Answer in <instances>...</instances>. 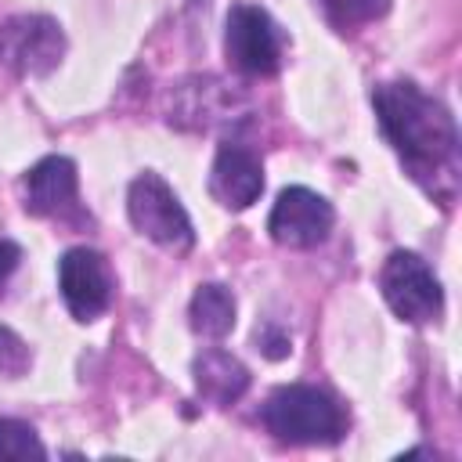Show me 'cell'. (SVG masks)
I'll list each match as a JSON object with an SVG mask.
<instances>
[{
	"label": "cell",
	"instance_id": "cell-17",
	"mask_svg": "<svg viewBox=\"0 0 462 462\" xmlns=\"http://www.w3.org/2000/svg\"><path fill=\"white\" fill-rule=\"evenodd\" d=\"M18 263H22V249L11 238H0V296H4V289L11 282V274L18 271Z\"/></svg>",
	"mask_w": 462,
	"mask_h": 462
},
{
	"label": "cell",
	"instance_id": "cell-6",
	"mask_svg": "<svg viewBox=\"0 0 462 462\" xmlns=\"http://www.w3.org/2000/svg\"><path fill=\"white\" fill-rule=\"evenodd\" d=\"M65 54L61 25L47 14H18L0 25V61L18 76H47Z\"/></svg>",
	"mask_w": 462,
	"mask_h": 462
},
{
	"label": "cell",
	"instance_id": "cell-12",
	"mask_svg": "<svg viewBox=\"0 0 462 462\" xmlns=\"http://www.w3.org/2000/svg\"><path fill=\"white\" fill-rule=\"evenodd\" d=\"M188 318H191V328L206 339H224L231 328H235V296L231 289L209 282V285H199L195 296H191V307H188Z\"/></svg>",
	"mask_w": 462,
	"mask_h": 462
},
{
	"label": "cell",
	"instance_id": "cell-5",
	"mask_svg": "<svg viewBox=\"0 0 462 462\" xmlns=\"http://www.w3.org/2000/svg\"><path fill=\"white\" fill-rule=\"evenodd\" d=\"M227 61L245 76H274L282 65V29L256 4H235L224 29Z\"/></svg>",
	"mask_w": 462,
	"mask_h": 462
},
{
	"label": "cell",
	"instance_id": "cell-16",
	"mask_svg": "<svg viewBox=\"0 0 462 462\" xmlns=\"http://www.w3.org/2000/svg\"><path fill=\"white\" fill-rule=\"evenodd\" d=\"M256 343H260V350H263L267 357H285V354H289V336H285L282 328H274V325L256 328Z\"/></svg>",
	"mask_w": 462,
	"mask_h": 462
},
{
	"label": "cell",
	"instance_id": "cell-2",
	"mask_svg": "<svg viewBox=\"0 0 462 462\" xmlns=\"http://www.w3.org/2000/svg\"><path fill=\"white\" fill-rule=\"evenodd\" d=\"M263 426L282 444H336L346 433V415L325 390L289 383L267 397Z\"/></svg>",
	"mask_w": 462,
	"mask_h": 462
},
{
	"label": "cell",
	"instance_id": "cell-3",
	"mask_svg": "<svg viewBox=\"0 0 462 462\" xmlns=\"http://www.w3.org/2000/svg\"><path fill=\"white\" fill-rule=\"evenodd\" d=\"M126 213H130V224L144 238H152L155 245H162V249L184 253L195 242V231H191V220H188L180 199L173 195V188L159 173H141L130 184Z\"/></svg>",
	"mask_w": 462,
	"mask_h": 462
},
{
	"label": "cell",
	"instance_id": "cell-14",
	"mask_svg": "<svg viewBox=\"0 0 462 462\" xmlns=\"http://www.w3.org/2000/svg\"><path fill=\"white\" fill-rule=\"evenodd\" d=\"M328 18L336 25H361V22H372L379 14H386L390 0H321Z\"/></svg>",
	"mask_w": 462,
	"mask_h": 462
},
{
	"label": "cell",
	"instance_id": "cell-13",
	"mask_svg": "<svg viewBox=\"0 0 462 462\" xmlns=\"http://www.w3.org/2000/svg\"><path fill=\"white\" fill-rule=\"evenodd\" d=\"M47 448L40 444L36 430L18 419H0V458L4 462H25V458H43Z\"/></svg>",
	"mask_w": 462,
	"mask_h": 462
},
{
	"label": "cell",
	"instance_id": "cell-4",
	"mask_svg": "<svg viewBox=\"0 0 462 462\" xmlns=\"http://www.w3.org/2000/svg\"><path fill=\"white\" fill-rule=\"evenodd\" d=\"M379 289L386 307L411 325H426L433 318H440L444 310V289L437 282V274L430 271V263L415 253H390V260L379 271Z\"/></svg>",
	"mask_w": 462,
	"mask_h": 462
},
{
	"label": "cell",
	"instance_id": "cell-10",
	"mask_svg": "<svg viewBox=\"0 0 462 462\" xmlns=\"http://www.w3.org/2000/svg\"><path fill=\"white\" fill-rule=\"evenodd\" d=\"M209 191L227 209H249L263 191V166L242 144H224L209 170Z\"/></svg>",
	"mask_w": 462,
	"mask_h": 462
},
{
	"label": "cell",
	"instance_id": "cell-15",
	"mask_svg": "<svg viewBox=\"0 0 462 462\" xmlns=\"http://www.w3.org/2000/svg\"><path fill=\"white\" fill-rule=\"evenodd\" d=\"M29 365H32V354H29L25 339L18 332H11V328L0 325V375H11V379L14 375H25Z\"/></svg>",
	"mask_w": 462,
	"mask_h": 462
},
{
	"label": "cell",
	"instance_id": "cell-1",
	"mask_svg": "<svg viewBox=\"0 0 462 462\" xmlns=\"http://www.w3.org/2000/svg\"><path fill=\"white\" fill-rule=\"evenodd\" d=\"M372 105L386 141L404 159L411 177L426 180V188L437 195H444L440 191V180H444L451 195L455 170H458V130L448 108L408 79L379 83L372 90Z\"/></svg>",
	"mask_w": 462,
	"mask_h": 462
},
{
	"label": "cell",
	"instance_id": "cell-11",
	"mask_svg": "<svg viewBox=\"0 0 462 462\" xmlns=\"http://www.w3.org/2000/svg\"><path fill=\"white\" fill-rule=\"evenodd\" d=\"M191 375H195V390H199L209 404H217V408L235 404V401L249 390V368H245L235 354H227V350H220V346L202 350V354L195 357V365H191Z\"/></svg>",
	"mask_w": 462,
	"mask_h": 462
},
{
	"label": "cell",
	"instance_id": "cell-9",
	"mask_svg": "<svg viewBox=\"0 0 462 462\" xmlns=\"http://www.w3.org/2000/svg\"><path fill=\"white\" fill-rule=\"evenodd\" d=\"M76 162L65 155H47L22 177V199L32 217H61L76 209Z\"/></svg>",
	"mask_w": 462,
	"mask_h": 462
},
{
	"label": "cell",
	"instance_id": "cell-7",
	"mask_svg": "<svg viewBox=\"0 0 462 462\" xmlns=\"http://www.w3.org/2000/svg\"><path fill=\"white\" fill-rule=\"evenodd\" d=\"M58 289L76 321H94L112 303V267L97 249H69L58 260Z\"/></svg>",
	"mask_w": 462,
	"mask_h": 462
},
{
	"label": "cell",
	"instance_id": "cell-8",
	"mask_svg": "<svg viewBox=\"0 0 462 462\" xmlns=\"http://www.w3.org/2000/svg\"><path fill=\"white\" fill-rule=\"evenodd\" d=\"M332 220H336V209L328 199H321L318 191L310 188H285L271 209V220H267V231L278 245H289V249H310L318 242L328 238L332 231Z\"/></svg>",
	"mask_w": 462,
	"mask_h": 462
}]
</instances>
